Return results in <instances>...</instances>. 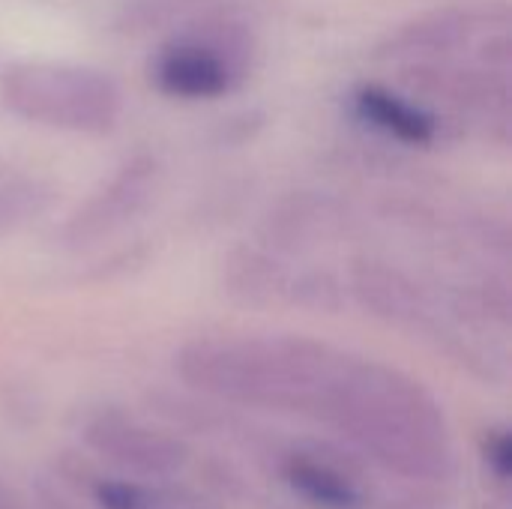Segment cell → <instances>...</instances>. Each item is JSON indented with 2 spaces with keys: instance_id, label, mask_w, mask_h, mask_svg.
I'll return each instance as SVG.
<instances>
[{
  "instance_id": "16",
  "label": "cell",
  "mask_w": 512,
  "mask_h": 509,
  "mask_svg": "<svg viewBox=\"0 0 512 509\" xmlns=\"http://www.w3.org/2000/svg\"><path fill=\"white\" fill-rule=\"evenodd\" d=\"M486 509H507V507H492V504H489V507H486Z\"/></svg>"
},
{
  "instance_id": "8",
  "label": "cell",
  "mask_w": 512,
  "mask_h": 509,
  "mask_svg": "<svg viewBox=\"0 0 512 509\" xmlns=\"http://www.w3.org/2000/svg\"><path fill=\"white\" fill-rule=\"evenodd\" d=\"M87 444L114 465L135 474H171L183 468L186 447L165 432L147 429L117 411H102L84 429Z\"/></svg>"
},
{
  "instance_id": "11",
  "label": "cell",
  "mask_w": 512,
  "mask_h": 509,
  "mask_svg": "<svg viewBox=\"0 0 512 509\" xmlns=\"http://www.w3.org/2000/svg\"><path fill=\"white\" fill-rule=\"evenodd\" d=\"M54 204V186L12 162L0 159V240L24 231Z\"/></svg>"
},
{
  "instance_id": "4",
  "label": "cell",
  "mask_w": 512,
  "mask_h": 509,
  "mask_svg": "<svg viewBox=\"0 0 512 509\" xmlns=\"http://www.w3.org/2000/svg\"><path fill=\"white\" fill-rule=\"evenodd\" d=\"M252 36L231 21L189 27L171 36L150 63L153 84L183 102L228 96L249 69Z\"/></svg>"
},
{
  "instance_id": "2",
  "label": "cell",
  "mask_w": 512,
  "mask_h": 509,
  "mask_svg": "<svg viewBox=\"0 0 512 509\" xmlns=\"http://www.w3.org/2000/svg\"><path fill=\"white\" fill-rule=\"evenodd\" d=\"M318 417L402 474L444 477L450 468L441 408L399 369L351 357Z\"/></svg>"
},
{
  "instance_id": "3",
  "label": "cell",
  "mask_w": 512,
  "mask_h": 509,
  "mask_svg": "<svg viewBox=\"0 0 512 509\" xmlns=\"http://www.w3.org/2000/svg\"><path fill=\"white\" fill-rule=\"evenodd\" d=\"M0 99L24 123L75 135H105L123 114V90L105 69L63 60L9 63Z\"/></svg>"
},
{
  "instance_id": "6",
  "label": "cell",
  "mask_w": 512,
  "mask_h": 509,
  "mask_svg": "<svg viewBox=\"0 0 512 509\" xmlns=\"http://www.w3.org/2000/svg\"><path fill=\"white\" fill-rule=\"evenodd\" d=\"M510 27V6L504 0H480V3H450L429 9L384 36L378 45V57L384 60H438L468 48L492 33Z\"/></svg>"
},
{
  "instance_id": "12",
  "label": "cell",
  "mask_w": 512,
  "mask_h": 509,
  "mask_svg": "<svg viewBox=\"0 0 512 509\" xmlns=\"http://www.w3.org/2000/svg\"><path fill=\"white\" fill-rule=\"evenodd\" d=\"M336 213L327 201H306L297 198L276 210L267 219V240L279 249H303L312 240H324L336 228Z\"/></svg>"
},
{
  "instance_id": "15",
  "label": "cell",
  "mask_w": 512,
  "mask_h": 509,
  "mask_svg": "<svg viewBox=\"0 0 512 509\" xmlns=\"http://www.w3.org/2000/svg\"><path fill=\"white\" fill-rule=\"evenodd\" d=\"M0 509H21L15 501V492H9L3 483H0Z\"/></svg>"
},
{
  "instance_id": "9",
  "label": "cell",
  "mask_w": 512,
  "mask_h": 509,
  "mask_svg": "<svg viewBox=\"0 0 512 509\" xmlns=\"http://www.w3.org/2000/svg\"><path fill=\"white\" fill-rule=\"evenodd\" d=\"M354 111L360 120L411 147H426L438 138V117L417 99L402 96L384 84H363L354 93Z\"/></svg>"
},
{
  "instance_id": "7",
  "label": "cell",
  "mask_w": 512,
  "mask_h": 509,
  "mask_svg": "<svg viewBox=\"0 0 512 509\" xmlns=\"http://www.w3.org/2000/svg\"><path fill=\"white\" fill-rule=\"evenodd\" d=\"M354 279V294L357 300L375 312L378 318L399 324V327H411L420 333H432V336H444L447 342L462 348V360L468 357L465 339L453 336L444 324L441 315L432 303V297L402 270L390 267V264H378V261H360L351 273ZM441 342V339H438Z\"/></svg>"
},
{
  "instance_id": "10",
  "label": "cell",
  "mask_w": 512,
  "mask_h": 509,
  "mask_svg": "<svg viewBox=\"0 0 512 509\" xmlns=\"http://www.w3.org/2000/svg\"><path fill=\"white\" fill-rule=\"evenodd\" d=\"M282 480L309 504L324 509H360L363 492L354 480V471L330 462V456L312 450H294L279 465Z\"/></svg>"
},
{
  "instance_id": "1",
  "label": "cell",
  "mask_w": 512,
  "mask_h": 509,
  "mask_svg": "<svg viewBox=\"0 0 512 509\" xmlns=\"http://www.w3.org/2000/svg\"><path fill=\"white\" fill-rule=\"evenodd\" d=\"M348 357L327 342L264 336L198 339L180 348L174 363L180 378L207 396L318 417Z\"/></svg>"
},
{
  "instance_id": "13",
  "label": "cell",
  "mask_w": 512,
  "mask_h": 509,
  "mask_svg": "<svg viewBox=\"0 0 512 509\" xmlns=\"http://www.w3.org/2000/svg\"><path fill=\"white\" fill-rule=\"evenodd\" d=\"M93 498L102 509H153L156 507V492L126 483V480H99L93 483Z\"/></svg>"
},
{
  "instance_id": "14",
  "label": "cell",
  "mask_w": 512,
  "mask_h": 509,
  "mask_svg": "<svg viewBox=\"0 0 512 509\" xmlns=\"http://www.w3.org/2000/svg\"><path fill=\"white\" fill-rule=\"evenodd\" d=\"M480 450H483V462H486L489 474H492L501 486H507L512 468L510 432H507V429H489V432L483 435Z\"/></svg>"
},
{
  "instance_id": "5",
  "label": "cell",
  "mask_w": 512,
  "mask_h": 509,
  "mask_svg": "<svg viewBox=\"0 0 512 509\" xmlns=\"http://www.w3.org/2000/svg\"><path fill=\"white\" fill-rule=\"evenodd\" d=\"M159 186V162L150 153L126 159L108 180L99 183L63 222L60 243L69 252L99 246L129 228L153 201Z\"/></svg>"
}]
</instances>
